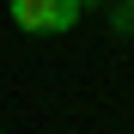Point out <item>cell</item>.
I'll list each match as a JSON object with an SVG mask.
<instances>
[{
	"instance_id": "cell-1",
	"label": "cell",
	"mask_w": 134,
	"mask_h": 134,
	"mask_svg": "<svg viewBox=\"0 0 134 134\" xmlns=\"http://www.w3.org/2000/svg\"><path fill=\"white\" fill-rule=\"evenodd\" d=\"M6 12H12V25L25 37H67L85 6L79 0H6Z\"/></svg>"
},
{
	"instance_id": "cell-2",
	"label": "cell",
	"mask_w": 134,
	"mask_h": 134,
	"mask_svg": "<svg viewBox=\"0 0 134 134\" xmlns=\"http://www.w3.org/2000/svg\"><path fill=\"white\" fill-rule=\"evenodd\" d=\"M110 31H116V37H134V0H110Z\"/></svg>"
},
{
	"instance_id": "cell-3",
	"label": "cell",
	"mask_w": 134,
	"mask_h": 134,
	"mask_svg": "<svg viewBox=\"0 0 134 134\" xmlns=\"http://www.w3.org/2000/svg\"><path fill=\"white\" fill-rule=\"evenodd\" d=\"M79 6H110V0H79Z\"/></svg>"
}]
</instances>
